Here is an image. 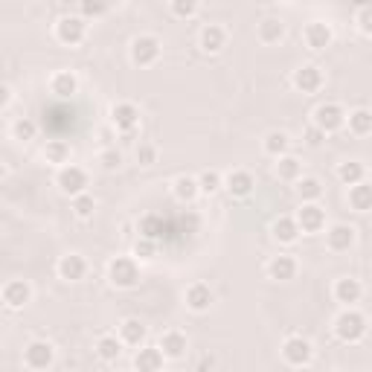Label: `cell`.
Segmentation results:
<instances>
[{
	"instance_id": "22",
	"label": "cell",
	"mask_w": 372,
	"mask_h": 372,
	"mask_svg": "<svg viewBox=\"0 0 372 372\" xmlns=\"http://www.w3.org/2000/svg\"><path fill=\"white\" fill-rule=\"evenodd\" d=\"M361 294H363V285L358 283V279H352V276H344V279H337V283H334V300L344 302V305L358 302Z\"/></svg>"
},
{
	"instance_id": "24",
	"label": "cell",
	"mask_w": 372,
	"mask_h": 372,
	"mask_svg": "<svg viewBox=\"0 0 372 372\" xmlns=\"http://www.w3.org/2000/svg\"><path fill=\"white\" fill-rule=\"evenodd\" d=\"M146 334H148L146 323H140L134 317L119 326V340H122V344H128V346H143L146 344Z\"/></svg>"
},
{
	"instance_id": "42",
	"label": "cell",
	"mask_w": 372,
	"mask_h": 372,
	"mask_svg": "<svg viewBox=\"0 0 372 372\" xmlns=\"http://www.w3.org/2000/svg\"><path fill=\"white\" fill-rule=\"evenodd\" d=\"M99 163H102L108 172H114V169H119V166H122V154H119L116 148H108V151H102Z\"/></svg>"
},
{
	"instance_id": "1",
	"label": "cell",
	"mask_w": 372,
	"mask_h": 372,
	"mask_svg": "<svg viewBox=\"0 0 372 372\" xmlns=\"http://www.w3.org/2000/svg\"><path fill=\"white\" fill-rule=\"evenodd\" d=\"M334 334L344 340V344H358L366 334V317L361 312H355V308H346V312L337 314V320H334Z\"/></svg>"
},
{
	"instance_id": "44",
	"label": "cell",
	"mask_w": 372,
	"mask_h": 372,
	"mask_svg": "<svg viewBox=\"0 0 372 372\" xmlns=\"http://www.w3.org/2000/svg\"><path fill=\"white\" fill-rule=\"evenodd\" d=\"M302 137H305V143H308V146H312V148H317V146H320V143L326 140V134H323V131H317L314 126H308Z\"/></svg>"
},
{
	"instance_id": "36",
	"label": "cell",
	"mask_w": 372,
	"mask_h": 372,
	"mask_svg": "<svg viewBox=\"0 0 372 372\" xmlns=\"http://www.w3.org/2000/svg\"><path fill=\"white\" fill-rule=\"evenodd\" d=\"M198 192H207V195H212V192H219L221 186H224V177L215 172V169H207V172H201L198 177Z\"/></svg>"
},
{
	"instance_id": "21",
	"label": "cell",
	"mask_w": 372,
	"mask_h": 372,
	"mask_svg": "<svg viewBox=\"0 0 372 372\" xmlns=\"http://www.w3.org/2000/svg\"><path fill=\"white\" fill-rule=\"evenodd\" d=\"M186 334H180V332H166L163 337H160V344H158V349H160V355L163 358H172V361H177V358H183L186 355Z\"/></svg>"
},
{
	"instance_id": "46",
	"label": "cell",
	"mask_w": 372,
	"mask_h": 372,
	"mask_svg": "<svg viewBox=\"0 0 372 372\" xmlns=\"http://www.w3.org/2000/svg\"><path fill=\"white\" fill-rule=\"evenodd\" d=\"M12 102V87L9 84H0V108H6Z\"/></svg>"
},
{
	"instance_id": "34",
	"label": "cell",
	"mask_w": 372,
	"mask_h": 372,
	"mask_svg": "<svg viewBox=\"0 0 372 372\" xmlns=\"http://www.w3.org/2000/svg\"><path fill=\"white\" fill-rule=\"evenodd\" d=\"M119 352H122V340H119V337H114V334L99 337V344H97V355H99L102 361H116V358H119Z\"/></svg>"
},
{
	"instance_id": "33",
	"label": "cell",
	"mask_w": 372,
	"mask_h": 372,
	"mask_svg": "<svg viewBox=\"0 0 372 372\" xmlns=\"http://www.w3.org/2000/svg\"><path fill=\"white\" fill-rule=\"evenodd\" d=\"M276 175H279V180H300L302 163L297 158H291V154H285V158H279V163H276Z\"/></svg>"
},
{
	"instance_id": "6",
	"label": "cell",
	"mask_w": 372,
	"mask_h": 372,
	"mask_svg": "<svg viewBox=\"0 0 372 372\" xmlns=\"http://www.w3.org/2000/svg\"><path fill=\"white\" fill-rule=\"evenodd\" d=\"M158 58H160V41L154 38V35H137L131 41V61H134V65L148 67Z\"/></svg>"
},
{
	"instance_id": "5",
	"label": "cell",
	"mask_w": 372,
	"mask_h": 372,
	"mask_svg": "<svg viewBox=\"0 0 372 372\" xmlns=\"http://www.w3.org/2000/svg\"><path fill=\"white\" fill-rule=\"evenodd\" d=\"M84 33H87V23H84V18H79V15H67V18H61V21L55 23V38H58L61 44H67V47L82 44V41H84Z\"/></svg>"
},
{
	"instance_id": "26",
	"label": "cell",
	"mask_w": 372,
	"mask_h": 372,
	"mask_svg": "<svg viewBox=\"0 0 372 372\" xmlns=\"http://www.w3.org/2000/svg\"><path fill=\"white\" fill-rule=\"evenodd\" d=\"M172 192H175V198H177V201L190 204V201H195V198H198V180H195V177H190V175H180V177L175 180V186H172Z\"/></svg>"
},
{
	"instance_id": "30",
	"label": "cell",
	"mask_w": 372,
	"mask_h": 372,
	"mask_svg": "<svg viewBox=\"0 0 372 372\" xmlns=\"http://www.w3.org/2000/svg\"><path fill=\"white\" fill-rule=\"evenodd\" d=\"M363 175H366V169H363V163H358V160H346V163L337 166V177H340V183H346V186L361 183Z\"/></svg>"
},
{
	"instance_id": "3",
	"label": "cell",
	"mask_w": 372,
	"mask_h": 372,
	"mask_svg": "<svg viewBox=\"0 0 372 372\" xmlns=\"http://www.w3.org/2000/svg\"><path fill=\"white\" fill-rule=\"evenodd\" d=\"M312 126L323 134H334L346 126V111L340 108L337 102H326V105H317L314 108V122Z\"/></svg>"
},
{
	"instance_id": "40",
	"label": "cell",
	"mask_w": 372,
	"mask_h": 372,
	"mask_svg": "<svg viewBox=\"0 0 372 372\" xmlns=\"http://www.w3.org/2000/svg\"><path fill=\"white\" fill-rule=\"evenodd\" d=\"M195 12H198L195 0H175L172 4V15H177V18H192Z\"/></svg>"
},
{
	"instance_id": "47",
	"label": "cell",
	"mask_w": 372,
	"mask_h": 372,
	"mask_svg": "<svg viewBox=\"0 0 372 372\" xmlns=\"http://www.w3.org/2000/svg\"><path fill=\"white\" fill-rule=\"evenodd\" d=\"M4 175H6V166H4V163H0V180H4Z\"/></svg>"
},
{
	"instance_id": "32",
	"label": "cell",
	"mask_w": 372,
	"mask_h": 372,
	"mask_svg": "<svg viewBox=\"0 0 372 372\" xmlns=\"http://www.w3.org/2000/svg\"><path fill=\"white\" fill-rule=\"evenodd\" d=\"M297 192L305 204H314L323 195V183L317 177H302V180H297Z\"/></svg>"
},
{
	"instance_id": "16",
	"label": "cell",
	"mask_w": 372,
	"mask_h": 372,
	"mask_svg": "<svg viewBox=\"0 0 372 372\" xmlns=\"http://www.w3.org/2000/svg\"><path fill=\"white\" fill-rule=\"evenodd\" d=\"M29 300H33V288H29V283H23V279H12V283L4 285V302L9 308H23Z\"/></svg>"
},
{
	"instance_id": "9",
	"label": "cell",
	"mask_w": 372,
	"mask_h": 372,
	"mask_svg": "<svg viewBox=\"0 0 372 372\" xmlns=\"http://www.w3.org/2000/svg\"><path fill=\"white\" fill-rule=\"evenodd\" d=\"M294 221H297L300 233H320L326 227V212L317 204H302Z\"/></svg>"
},
{
	"instance_id": "23",
	"label": "cell",
	"mask_w": 372,
	"mask_h": 372,
	"mask_svg": "<svg viewBox=\"0 0 372 372\" xmlns=\"http://www.w3.org/2000/svg\"><path fill=\"white\" fill-rule=\"evenodd\" d=\"M50 90L55 93L58 99H70V97H76V90H79V79L73 73H67V70H61V73H55L50 79Z\"/></svg>"
},
{
	"instance_id": "39",
	"label": "cell",
	"mask_w": 372,
	"mask_h": 372,
	"mask_svg": "<svg viewBox=\"0 0 372 372\" xmlns=\"http://www.w3.org/2000/svg\"><path fill=\"white\" fill-rule=\"evenodd\" d=\"M154 253H158V244H154V239H148V236L137 239V244H134V256H140V259H154Z\"/></svg>"
},
{
	"instance_id": "15",
	"label": "cell",
	"mask_w": 372,
	"mask_h": 372,
	"mask_svg": "<svg viewBox=\"0 0 372 372\" xmlns=\"http://www.w3.org/2000/svg\"><path fill=\"white\" fill-rule=\"evenodd\" d=\"M224 186H227V192H230L233 198H247V195L253 192L256 180H253V175H251V172H244V169H236V172H230V175H227Z\"/></svg>"
},
{
	"instance_id": "43",
	"label": "cell",
	"mask_w": 372,
	"mask_h": 372,
	"mask_svg": "<svg viewBox=\"0 0 372 372\" xmlns=\"http://www.w3.org/2000/svg\"><path fill=\"white\" fill-rule=\"evenodd\" d=\"M358 26H361L363 35L372 33V6H361V9H358Z\"/></svg>"
},
{
	"instance_id": "13",
	"label": "cell",
	"mask_w": 372,
	"mask_h": 372,
	"mask_svg": "<svg viewBox=\"0 0 372 372\" xmlns=\"http://www.w3.org/2000/svg\"><path fill=\"white\" fill-rule=\"evenodd\" d=\"M308 50H326L332 44V26L323 23V21H312L305 26V33H302Z\"/></svg>"
},
{
	"instance_id": "31",
	"label": "cell",
	"mask_w": 372,
	"mask_h": 372,
	"mask_svg": "<svg viewBox=\"0 0 372 372\" xmlns=\"http://www.w3.org/2000/svg\"><path fill=\"white\" fill-rule=\"evenodd\" d=\"M349 131L358 134V137H366L372 131V114L366 108H358L349 114Z\"/></svg>"
},
{
	"instance_id": "29",
	"label": "cell",
	"mask_w": 372,
	"mask_h": 372,
	"mask_svg": "<svg viewBox=\"0 0 372 372\" xmlns=\"http://www.w3.org/2000/svg\"><path fill=\"white\" fill-rule=\"evenodd\" d=\"M285 35V23L283 21H276V18H268L259 23V41L265 44H276V41H283Z\"/></svg>"
},
{
	"instance_id": "19",
	"label": "cell",
	"mask_w": 372,
	"mask_h": 372,
	"mask_svg": "<svg viewBox=\"0 0 372 372\" xmlns=\"http://www.w3.org/2000/svg\"><path fill=\"white\" fill-rule=\"evenodd\" d=\"M163 369V355L158 346H143L134 355V372H160Z\"/></svg>"
},
{
	"instance_id": "28",
	"label": "cell",
	"mask_w": 372,
	"mask_h": 372,
	"mask_svg": "<svg viewBox=\"0 0 372 372\" xmlns=\"http://www.w3.org/2000/svg\"><path fill=\"white\" fill-rule=\"evenodd\" d=\"M288 146H291V140H288V134L285 131H270L268 137H265V151L270 154V158H285L288 154Z\"/></svg>"
},
{
	"instance_id": "27",
	"label": "cell",
	"mask_w": 372,
	"mask_h": 372,
	"mask_svg": "<svg viewBox=\"0 0 372 372\" xmlns=\"http://www.w3.org/2000/svg\"><path fill=\"white\" fill-rule=\"evenodd\" d=\"M273 239L283 241V244H294L300 239V227L294 219H288V215H283L276 224H273Z\"/></svg>"
},
{
	"instance_id": "37",
	"label": "cell",
	"mask_w": 372,
	"mask_h": 372,
	"mask_svg": "<svg viewBox=\"0 0 372 372\" xmlns=\"http://www.w3.org/2000/svg\"><path fill=\"white\" fill-rule=\"evenodd\" d=\"M12 134H15V140H21V143H29V140H35V134H38V122L35 119H29V116H21L15 126H12Z\"/></svg>"
},
{
	"instance_id": "25",
	"label": "cell",
	"mask_w": 372,
	"mask_h": 372,
	"mask_svg": "<svg viewBox=\"0 0 372 372\" xmlns=\"http://www.w3.org/2000/svg\"><path fill=\"white\" fill-rule=\"evenodd\" d=\"M349 204H352L355 212H366V209H372V186H369L366 180L355 183L352 190H349Z\"/></svg>"
},
{
	"instance_id": "20",
	"label": "cell",
	"mask_w": 372,
	"mask_h": 372,
	"mask_svg": "<svg viewBox=\"0 0 372 372\" xmlns=\"http://www.w3.org/2000/svg\"><path fill=\"white\" fill-rule=\"evenodd\" d=\"M201 50L204 53H221L224 50V44H227V33L219 26V23H207L204 29H201Z\"/></svg>"
},
{
	"instance_id": "11",
	"label": "cell",
	"mask_w": 372,
	"mask_h": 372,
	"mask_svg": "<svg viewBox=\"0 0 372 372\" xmlns=\"http://www.w3.org/2000/svg\"><path fill=\"white\" fill-rule=\"evenodd\" d=\"M294 87L300 93H317L323 87V70L314 67V65H302L297 73H294Z\"/></svg>"
},
{
	"instance_id": "35",
	"label": "cell",
	"mask_w": 372,
	"mask_h": 372,
	"mask_svg": "<svg viewBox=\"0 0 372 372\" xmlns=\"http://www.w3.org/2000/svg\"><path fill=\"white\" fill-rule=\"evenodd\" d=\"M44 158H47V163H67V158H70V146L65 143V140H50L47 143V148H44Z\"/></svg>"
},
{
	"instance_id": "38",
	"label": "cell",
	"mask_w": 372,
	"mask_h": 372,
	"mask_svg": "<svg viewBox=\"0 0 372 372\" xmlns=\"http://www.w3.org/2000/svg\"><path fill=\"white\" fill-rule=\"evenodd\" d=\"M73 209H76L79 219H93V209H97V201H93V195L82 192V195H76V198H73Z\"/></svg>"
},
{
	"instance_id": "7",
	"label": "cell",
	"mask_w": 372,
	"mask_h": 372,
	"mask_svg": "<svg viewBox=\"0 0 372 372\" xmlns=\"http://www.w3.org/2000/svg\"><path fill=\"white\" fill-rule=\"evenodd\" d=\"M312 355H314L312 344H308L305 337H300V334L288 337L285 344H283V358H285V363H291V366H305L308 361H312Z\"/></svg>"
},
{
	"instance_id": "4",
	"label": "cell",
	"mask_w": 372,
	"mask_h": 372,
	"mask_svg": "<svg viewBox=\"0 0 372 372\" xmlns=\"http://www.w3.org/2000/svg\"><path fill=\"white\" fill-rule=\"evenodd\" d=\"M55 183H58V190L65 192V195L76 198V195H82V192H84V186H87V172H84L82 166L67 163V166H61V169H58Z\"/></svg>"
},
{
	"instance_id": "41",
	"label": "cell",
	"mask_w": 372,
	"mask_h": 372,
	"mask_svg": "<svg viewBox=\"0 0 372 372\" xmlns=\"http://www.w3.org/2000/svg\"><path fill=\"white\" fill-rule=\"evenodd\" d=\"M154 160H158V148L148 146V143H140L137 146V163L140 166H151Z\"/></svg>"
},
{
	"instance_id": "2",
	"label": "cell",
	"mask_w": 372,
	"mask_h": 372,
	"mask_svg": "<svg viewBox=\"0 0 372 372\" xmlns=\"http://www.w3.org/2000/svg\"><path fill=\"white\" fill-rule=\"evenodd\" d=\"M108 279L116 288H134L140 283V265L131 256H116L108 265Z\"/></svg>"
},
{
	"instance_id": "45",
	"label": "cell",
	"mask_w": 372,
	"mask_h": 372,
	"mask_svg": "<svg viewBox=\"0 0 372 372\" xmlns=\"http://www.w3.org/2000/svg\"><path fill=\"white\" fill-rule=\"evenodd\" d=\"M105 12H108V4H82V15H87V18H97Z\"/></svg>"
},
{
	"instance_id": "18",
	"label": "cell",
	"mask_w": 372,
	"mask_h": 372,
	"mask_svg": "<svg viewBox=\"0 0 372 372\" xmlns=\"http://www.w3.org/2000/svg\"><path fill=\"white\" fill-rule=\"evenodd\" d=\"M268 273H270V279L288 283V279L297 276V259L288 256V253H279V256H273V259L268 262Z\"/></svg>"
},
{
	"instance_id": "17",
	"label": "cell",
	"mask_w": 372,
	"mask_h": 372,
	"mask_svg": "<svg viewBox=\"0 0 372 372\" xmlns=\"http://www.w3.org/2000/svg\"><path fill=\"white\" fill-rule=\"evenodd\" d=\"M58 273H61V279H67V283H79V279H84V273H87V262H84V256H79V253L61 256V262H58Z\"/></svg>"
},
{
	"instance_id": "14",
	"label": "cell",
	"mask_w": 372,
	"mask_h": 372,
	"mask_svg": "<svg viewBox=\"0 0 372 372\" xmlns=\"http://www.w3.org/2000/svg\"><path fill=\"white\" fill-rule=\"evenodd\" d=\"M186 308H190V312H209V305H212V291H209V285H204V283H195V285H190L186 288Z\"/></svg>"
},
{
	"instance_id": "48",
	"label": "cell",
	"mask_w": 372,
	"mask_h": 372,
	"mask_svg": "<svg viewBox=\"0 0 372 372\" xmlns=\"http://www.w3.org/2000/svg\"><path fill=\"white\" fill-rule=\"evenodd\" d=\"M340 372H344V369H340Z\"/></svg>"
},
{
	"instance_id": "12",
	"label": "cell",
	"mask_w": 372,
	"mask_h": 372,
	"mask_svg": "<svg viewBox=\"0 0 372 372\" xmlns=\"http://www.w3.org/2000/svg\"><path fill=\"white\" fill-rule=\"evenodd\" d=\"M326 244H329V251H334V253L349 251V247L355 244V227H349V224H332L329 233H326Z\"/></svg>"
},
{
	"instance_id": "8",
	"label": "cell",
	"mask_w": 372,
	"mask_h": 372,
	"mask_svg": "<svg viewBox=\"0 0 372 372\" xmlns=\"http://www.w3.org/2000/svg\"><path fill=\"white\" fill-rule=\"evenodd\" d=\"M53 358H55V352H53V346L47 344V340H33L26 349H23V363L29 366V369H50L53 366Z\"/></svg>"
},
{
	"instance_id": "10",
	"label": "cell",
	"mask_w": 372,
	"mask_h": 372,
	"mask_svg": "<svg viewBox=\"0 0 372 372\" xmlns=\"http://www.w3.org/2000/svg\"><path fill=\"white\" fill-rule=\"evenodd\" d=\"M111 122H114L119 131H134L137 122H140L137 105H131V102H116V105L111 108Z\"/></svg>"
}]
</instances>
